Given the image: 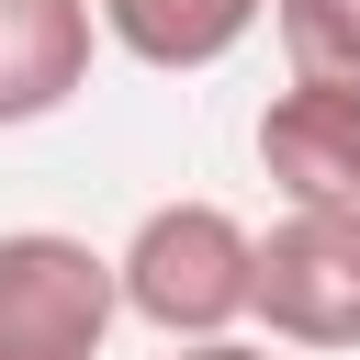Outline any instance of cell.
I'll return each mask as SVG.
<instances>
[{
	"instance_id": "obj_2",
	"label": "cell",
	"mask_w": 360,
	"mask_h": 360,
	"mask_svg": "<svg viewBox=\"0 0 360 360\" xmlns=\"http://www.w3.org/2000/svg\"><path fill=\"white\" fill-rule=\"evenodd\" d=\"M124 315V270L68 225L0 236V360H101Z\"/></svg>"
},
{
	"instance_id": "obj_8",
	"label": "cell",
	"mask_w": 360,
	"mask_h": 360,
	"mask_svg": "<svg viewBox=\"0 0 360 360\" xmlns=\"http://www.w3.org/2000/svg\"><path fill=\"white\" fill-rule=\"evenodd\" d=\"M169 360H270L259 338H191V349H169Z\"/></svg>"
},
{
	"instance_id": "obj_1",
	"label": "cell",
	"mask_w": 360,
	"mask_h": 360,
	"mask_svg": "<svg viewBox=\"0 0 360 360\" xmlns=\"http://www.w3.org/2000/svg\"><path fill=\"white\" fill-rule=\"evenodd\" d=\"M124 315L158 326L169 349L191 338H236L248 304H259V236L225 214V202H158L135 236H124Z\"/></svg>"
},
{
	"instance_id": "obj_7",
	"label": "cell",
	"mask_w": 360,
	"mask_h": 360,
	"mask_svg": "<svg viewBox=\"0 0 360 360\" xmlns=\"http://www.w3.org/2000/svg\"><path fill=\"white\" fill-rule=\"evenodd\" d=\"M292 79H360V0H270Z\"/></svg>"
},
{
	"instance_id": "obj_4",
	"label": "cell",
	"mask_w": 360,
	"mask_h": 360,
	"mask_svg": "<svg viewBox=\"0 0 360 360\" xmlns=\"http://www.w3.org/2000/svg\"><path fill=\"white\" fill-rule=\"evenodd\" d=\"M259 169L281 202H360V79H292L259 112Z\"/></svg>"
},
{
	"instance_id": "obj_3",
	"label": "cell",
	"mask_w": 360,
	"mask_h": 360,
	"mask_svg": "<svg viewBox=\"0 0 360 360\" xmlns=\"http://www.w3.org/2000/svg\"><path fill=\"white\" fill-rule=\"evenodd\" d=\"M248 315L281 349H360V202H281Z\"/></svg>"
},
{
	"instance_id": "obj_6",
	"label": "cell",
	"mask_w": 360,
	"mask_h": 360,
	"mask_svg": "<svg viewBox=\"0 0 360 360\" xmlns=\"http://www.w3.org/2000/svg\"><path fill=\"white\" fill-rule=\"evenodd\" d=\"M101 11V34L135 56V68H225L259 22H270V0H90Z\"/></svg>"
},
{
	"instance_id": "obj_5",
	"label": "cell",
	"mask_w": 360,
	"mask_h": 360,
	"mask_svg": "<svg viewBox=\"0 0 360 360\" xmlns=\"http://www.w3.org/2000/svg\"><path fill=\"white\" fill-rule=\"evenodd\" d=\"M101 11L90 0H0V124H45L90 90Z\"/></svg>"
}]
</instances>
